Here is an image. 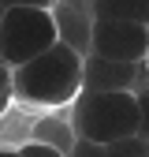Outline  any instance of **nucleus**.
<instances>
[{
	"mask_svg": "<svg viewBox=\"0 0 149 157\" xmlns=\"http://www.w3.org/2000/svg\"><path fill=\"white\" fill-rule=\"evenodd\" d=\"M82 90V52L52 41L45 52L11 67V94L26 109H64Z\"/></svg>",
	"mask_w": 149,
	"mask_h": 157,
	"instance_id": "f257e3e1",
	"label": "nucleus"
},
{
	"mask_svg": "<svg viewBox=\"0 0 149 157\" xmlns=\"http://www.w3.org/2000/svg\"><path fill=\"white\" fill-rule=\"evenodd\" d=\"M71 127L89 142L138 135V101L127 90H78L71 101Z\"/></svg>",
	"mask_w": 149,
	"mask_h": 157,
	"instance_id": "f03ea898",
	"label": "nucleus"
},
{
	"mask_svg": "<svg viewBox=\"0 0 149 157\" xmlns=\"http://www.w3.org/2000/svg\"><path fill=\"white\" fill-rule=\"evenodd\" d=\"M56 41L52 8H4L0 11V60L8 67L26 64Z\"/></svg>",
	"mask_w": 149,
	"mask_h": 157,
	"instance_id": "7ed1b4c3",
	"label": "nucleus"
},
{
	"mask_svg": "<svg viewBox=\"0 0 149 157\" xmlns=\"http://www.w3.org/2000/svg\"><path fill=\"white\" fill-rule=\"evenodd\" d=\"M89 52L108 60H149V26L130 19H93Z\"/></svg>",
	"mask_w": 149,
	"mask_h": 157,
	"instance_id": "20e7f679",
	"label": "nucleus"
},
{
	"mask_svg": "<svg viewBox=\"0 0 149 157\" xmlns=\"http://www.w3.org/2000/svg\"><path fill=\"white\" fill-rule=\"evenodd\" d=\"M149 75V60H108V56H82V90H127L134 94Z\"/></svg>",
	"mask_w": 149,
	"mask_h": 157,
	"instance_id": "39448f33",
	"label": "nucleus"
},
{
	"mask_svg": "<svg viewBox=\"0 0 149 157\" xmlns=\"http://www.w3.org/2000/svg\"><path fill=\"white\" fill-rule=\"evenodd\" d=\"M93 8L86 0H56L52 4V23H56V41L71 45L74 52H89V34H93Z\"/></svg>",
	"mask_w": 149,
	"mask_h": 157,
	"instance_id": "423d86ee",
	"label": "nucleus"
},
{
	"mask_svg": "<svg viewBox=\"0 0 149 157\" xmlns=\"http://www.w3.org/2000/svg\"><path fill=\"white\" fill-rule=\"evenodd\" d=\"M97 19H130L149 26V0H86Z\"/></svg>",
	"mask_w": 149,
	"mask_h": 157,
	"instance_id": "0eeeda50",
	"label": "nucleus"
},
{
	"mask_svg": "<svg viewBox=\"0 0 149 157\" xmlns=\"http://www.w3.org/2000/svg\"><path fill=\"white\" fill-rule=\"evenodd\" d=\"M34 139L37 142H49V146H56V150H71L74 146V127H71V120H64V116H41V120L34 124Z\"/></svg>",
	"mask_w": 149,
	"mask_h": 157,
	"instance_id": "6e6552de",
	"label": "nucleus"
},
{
	"mask_svg": "<svg viewBox=\"0 0 149 157\" xmlns=\"http://www.w3.org/2000/svg\"><path fill=\"white\" fill-rule=\"evenodd\" d=\"M108 157H149V142L142 135H123V139H112V142H101Z\"/></svg>",
	"mask_w": 149,
	"mask_h": 157,
	"instance_id": "1a4fd4ad",
	"label": "nucleus"
},
{
	"mask_svg": "<svg viewBox=\"0 0 149 157\" xmlns=\"http://www.w3.org/2000/svg\"><path fill=\"white\" fill-rule=\"evenodd\" d=\"M134 101H138V135L149 142V75H145V82L134 90Z\"/></svg>",
	"mask_w": 149,
	"mask_h": 157,
	"instance_id": "9d476101",
	"label": "nucleus"
},
{
	"mask_svg": "<svg viewBox=\"0 0 149 157\" xmlns=\"http://www.w3.org/2000/svg\"><path fill=\"white\" fill-rule=\"evenodd\" d=\"M19 153H23V157H67L64 150H56V146H49V142H37V139L23 142V146H19Z\"/></svg>",
	"mask_w": 149,
	"mask_h": 157,
	"instance_id": "9b49d317",
	"label": "nucleus"
},
{
	"mask_svg": "<svg viewBox=\"0 0 149 157\" xmlns=\"http://www.w3.org/2000/svg\"><path fill=\"white\" fill-rule=\"evenodd\" d=\"M11 101H15V94H11V67L0 60V116L11 109Z\"/></svg>",
	"mask_w": 149,
	"mask_h": 157,
	"instance_id": "f8f14e48",
	"label": "nucleus"
},
{
	"mask_svg": "<svg viewBox=\"0 0 149 157\" xmlns=\"http://www.w3.org/2000/svg\"><path fill=\"white\" fill-rule=\"evenodd\" d=\"M67 157H108L101 142H89V139H74V146L67 150Z\"/></svg>",
	"mask_w": 149,
	"mask_h": 157,
	"instance_id": "ddd939ff",
	"label": "nucleus"
},
{
	"mask_svg": "<svg viewBox=\"0 0 149 157\" xmlns=\"http://www.w3.org/2000/svg\"><path fill=\"white\" fill-rule=\"evenodd\" d=\"M56 0H0V8H52Z\"/></svg>",
	"mask_w": 149,
	"mask_h": 157,
	"instance_id": "4468645a",
	"label": "nucleus"
},
{
	"mask_svg": "<svg viewBox=\"0 0 149 157\" xmlns=\"http://www.w3.org/2000/svg\"><path fill=\"white\" fill-rule=\"evenodd\" d=\"M0 157H23L19 150H11V146H0Z\"/></svg>",
	"mask_w": 149,
	"mask_h": 157,
	"instance_id": "2eb2a0df",
	"label": "nucleus"
},
{
	"mask_svg": "<svg viewBox=\"0 0 149 157\" xmlns=\"http://www.w3.org/2000/svg\"><path fill=\"white\" fill-rule=\"evenodd\" d=\"M0 11H4V8H0Z\"/></svg>",
	"mask_w": 149,
	"mask_h": 157,
	"instance_id": "dca6fc26",
	"label": "nucleus"
}]
</instances>
